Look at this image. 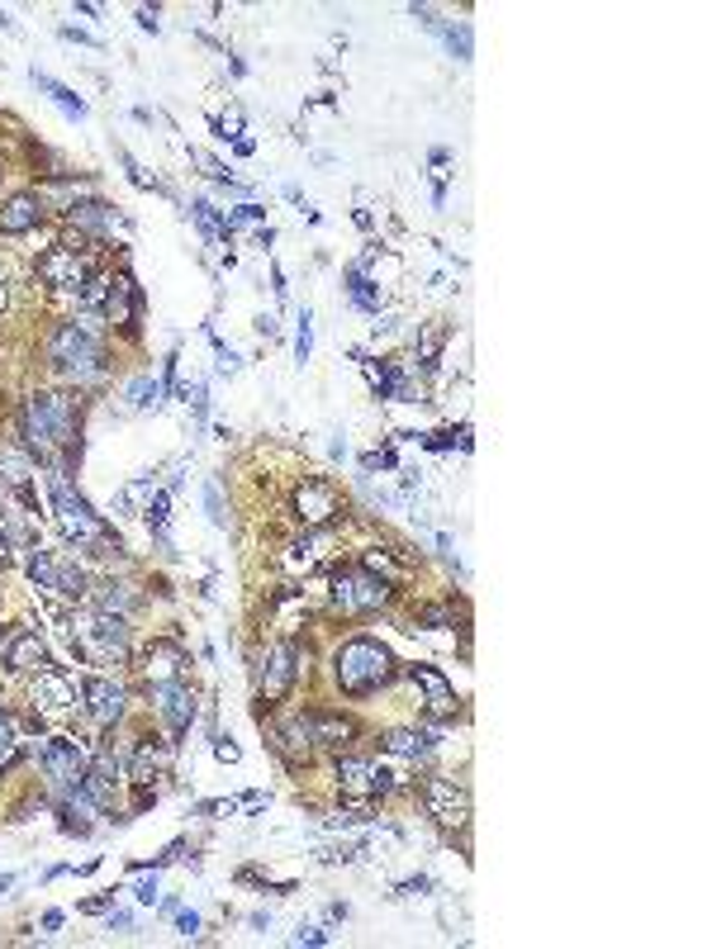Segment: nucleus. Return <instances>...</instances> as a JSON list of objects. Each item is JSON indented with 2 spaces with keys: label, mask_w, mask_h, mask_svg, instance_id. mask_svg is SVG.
Masks as SVG:
<instances>
[{
  "label": "nucleus",
  "mask_w": 712,
  "mask_h": 949,
  "mask_svg": "<svg viewBox=\"0 0 712 949\" xmlns=\"http://www.w3.org/2000/svg\"><path fill=\"white\" fill-rule=\"evenodd\" d=\"M48 361H53V371L72 375V380L104 375V342H100V319H95V313H76V319L53 328Z\"/></svg>",
  "instance_id": "nucleus-1"
},
{
  "label": "nucleus",
  "mask_w": 712,
  "mask_h": 949,
  "mask_svg": "<svg viewBox=\"0 0 712 949\" xmlns=\"http://www.w3.org/2000/svg\"><path fill=\"white\" fill-rule=\"evenodd\" d=\"M332 674H338V688L347 698H366V693L385 688L394 679V656L385 641H371V637H351L338 646L332 656Z\"/></svg>",
  "instance_id": "nucleus-2"
},
{
  "label": "nucleus",
  "mask_w": 712,
  "mask_h": 949,
  "mask_svg": "<svg viewBox=\"0 0 712 949\" xmlns=\"http://www.w3.org/2000/svg\"><path fill=\"white\" fill-rule=\"evenodd\" d=\"M76 399L67 394H29L25 413H19V432H25L34 456H53L57 447H67L76 432Z\"/></svg>",
  "instance_id": "nucleus-3"
},
{
  "label": "nucleus",
  "mask_w": 712,
  "mask_h": 949,
  "mask_svg": "<svg viewBox=\"0 0 712 949\" xmlns=\"http://www.w3.org/2000/svg\"><path fill=\"white\" fill-rule=\"evenodd\" d=\"M48 499H53V513H57V527H62V537L67 541H76V546H91L95 556H104L114 546L119 551V541H114V532L104 527V518L91 509L86 499H81L72 484H67V475L62 470H53L48 475Z\"/></svg>",
  "instance_id": "nucleus-4"
},
{
  "label": "nucleus",
  "mask_w": 712,
  "mask_h": 949,
  "mask_svg": "<svg viewBox=\"0 0 712 949\" xmlns=\"http://www.w3.org/2000/svg\"><path fill=\"white\" fill-rule=\"evenodd\" d=\"M332 603L342 608V613H375V608L390 603V579L371 575V569H338L332 575Z\"/></svg>",
  "instance_id": "nucleus-5"
},
{
  "label": "nucleus",
  "mask_w": 712,
  "mask_h": 949,
  "mask_svg": "<svg viewBox=\"0 0 712 949\" xmlns=\"http://www.w3.org/2000/svg\"><path fill=\"white\" fill-rule=\"evenodd\" d=\"M29 579L44 588V594H57V598H81V594H86V575H81V565L67 560V556H53V551H34L29 556Z\"/></svg>",
  "instance_id": "nucleus-6"
},
{
  "label": "nucleus",
  "mask_w": 712,
  "mask_h": 949,
  "mask_svg": "<svg viewBox=\"0 0 712 949\" xmlns=\"http://www.w3.org/2000/svg\"><path fill=\"white\" fill-rule=\"evenodd\" d=\"M342 513H347V503L328 479H304L295 489V518L304 522V532H319V527L338 522Z\"/></svg>",
  "instance_id": "nucleus-7"
},
{
  "label": "nucleus",
  "mask_w": 712,
  "mask_h": 949,
  "mask_svg": "<svg viewBox=\"0 0 712 949\" xmlns=\"http://www.w3.org/2000/svg\"><path fill=\"white\" fill-rule=\"evenodd\" d=\"M76 650H86L91 660H124V656H129V627H124V618L100 613V608H95L91 627L76 637Z\"/></svg>",
  "instance_id": "nucleus-8"
},
{
  "label": "nucleus",
  "mask_w": 712,
  "mask_h": 949,
  "mask_svg": "<svg viewBox=\"0 0 712 949\" xmlns=\"http://www.w3.org/2000/svg\"><path fill=\"white\" fill-rule=\"evenodd\" d=\"M153 707H157V717H162V722L172 727V736L191 731L195 712H200V703H195V688L185 684V679H166V684H153Z\"/></svg>",
  "instance_id": "nucleus-9"
},
{
  "label": "nucleus",
  "mask_w": 712,
  "mask_h": 949,
  "mask_svg": "<svg viewBox=\"0 0 712 949\" xmlns=\"http://www.w3.org/2000/svg\"><path fill=\"white\" fill-rule=\"evenodd\" d=\"M423 807H428L432 821H442V826H466L470 797H466V788H460L456 778H428V784H423Z\"/></svg>",
  "instance_id": "nucleus-10"
},
{
  "label": "nucleus",
  "mask_w": 712,
  "mask_h": 949,
  "mask_svg": "<svg viewBox=\"0 0 712 949\" xmlns=\"http://www.w3.org/2000/svg\"><path fill=\"white\" fill-rule=\"evenodd\" d=\"M38 276H44L53 290H86L91 285V262L86 257H76L72 247H53L44 262H38Z\"/></svg>",
  "instance_id": "nucleus-11"
},
{
  "label": "nucleus",
  "mask_w": 712,
  "mask_h": 949,
  "mask_svg": "<svg viewBox=\"0 0 712 949\" xmlns=\"http://www.w3.org/2000/svg\"><path fill=\"white\" fill-rule=\"evenodd\" d=\"M295 660H300L295 641H281V646L266 650V669H262V698L266 703H281L290 693V684H295V674H300Z\"/></svg>",
  "instance_id": "nucleus-12"
},
{
  "label": "nucleus",
  "mask_w": 712,
  "mask_h": 949,
  "mask_svg": "<svg viewBox=\"0 0 712 949\" xmlns=\"http://www.w3.org/2000/svg\"><path fill=\"white\" fill-rule=\"evenodd\" d=\"M110 290H104V319H110L114 328H138V313H143V290L134 285V276H110L104 281Z\"/></svg>",
  "instance_id": "nucleus-13"
},
{
  "label": "nucleus",
  "mask_w": 712,
  "mask_h": 949,
  "mask_svg": "<svg viewBox=\"0 0 712 949\" xmlns=\"http://www.w3.org/2000/svg\"><path fill=\"white\" fill-rule=\"evenodd\" d=\"M38 755H44V769L53 778V788H67V784H76V778L86 774V755H81V746L67 741V736H53Z\"/></svg>",
  "instance_id": "nucleus-14"
},
{
  "label": "nucleus",
  "mask_w": 712,
  "mask_h": 949,
  "mask_svg": "<svg viewBox=\"0 0 712 949\" xmlns=\"http://www.w3.org/2000/svg\"><path fill=\"white\" fill-rule=\"evenodd\" d=\"M409 679L428 693V712L437 717V722L456 717V688L447 684V674H442V669H432V665H413V669H409Z\"/></svg>",
  "instance_id": "nucleus-15"
},
{
  "label": "nucleus",
  "mask_w": 712,
  "mask_h": 949,
  "mask_svg": "<svg viewBox=\"0 0 712 949\" xmlns=\"http://www.w3.org/2000/svg\"><path fill=\"white\" fill-rule=\"evenodd\" d=\"M295 722H300L309 746H342V741H351V722L338 717V712H300Z\"/></svg>",
  "instance_id": "nucleus-16"
},
{
  "label": "nucleus",
  "mask_w": 712,
  "mask_h": 949,
  "mask_svg": "<svg viewBox=\"0 0 712 949\" xmlns=\"http://www.w3.org/2000/svg\"><path fill=\"white\" fill-rule=\"evenodd\" d=\"M86 712L95 727H114L124 717V688L110 684V679H91L86 684Z\"/></svg>",
  "instance_id": "nucleus-17"
},
{
  "label": "nucleus",
  "mask_w": 712,
  "mask_h": 949,
  "mask_svg": "<svg viewBox=\"0 0 712 949\" xmlns=\"http://www.w3.org/2000/svg\"><path fill=\"white\" fill-rule=\"evenodd\" d=\"M44 223V195H15L0 204V233H29V228Z\"/></svg>",
  "instance_id": "nucleus-18"
},
{
  "label": "nucleus",
  "mask_w": 712,
  "mask_h": 949,
  "mask_svg": "<svg viewBox=\"0 0 712 949\" xmlns=\"http://www.w3.org/2000/svg\"><path fill=\"white\" fill-rule=\"evenodd\" d=\"M34 703L44 707H76V679L62 669H38V684H34Z\"/></svg>",
  "instance_id": "nucleus-19"
},
{
  "label": "nucleus",
  "mask_w": 712,
  "mask_h": 949,
  "mask_svg": "<svg viewBox=\"0 0 712 949\" xmlns=\"http://www.w3.org/2000/svg\"><path fill=\"white\" fill-rule=\"evenodd\" d=\"M81 778H86V793L95 797L100 807H110V803H114V788H119V765H114L110 755H95Z\"/></svg>",
  "instance_id": "nucleus-20"
},
{
  "label": "nucleus",
  "mask_w": 712,
  "mask_h": 949,
  "mask_svg": "<svg viewBox=\"0 0 712 949\" xmlns=\"http://www.w3.org/2000/svg\"><path fill=\"white\" fill-rule=\"evenodd\" d=\"M67 219H72L76 228H86V233H114V228H124V219L114 214L110 204H100V200L72 204V209H67Z\"/></svg>",
  "instance_id": "nucleus-21"
},
{
  "label": "nucleus",
  "mask_w": 712,
  "mask_h": 949,
  "mask_svg": "<svg viewBox=\"0 0 712 949\" xmlns=\"http://www.w3.org/2000/svg\"><path fill=\"white\" fill-rule=\"evenodd\" d=\"M5 665L10 669H48V646L34 637V631H19L5 650Z\"/></svg>",
  "instance_id": "nucleus-22"
},
{
  "label": "nucleus",
  "mask_w": 712,
  "mask_h": 949,
  "mask_svg": "<svg viewBox=\"0 0 712 949\" xmlns=\"http://www.w3.org/2000/svg\"><path fill=\"white\" fill-rule=\"evenodd\" d=\"M181 665H185V650L172 646V641H157V646L148 650V679H153V684L181 679Z\"/></svg>",
  "instance_id": "nucleus-23"
},
{
  "label": "nucleus",
  "mask_w": 712,
  "mask_h": 949,
  "mask_svg": "<svg viewBox=\"0 0 712 949\" xmlns=\"http://www.w3.org/2000/svg\"><path fill=\"white\" fill-rule=\"evenodd\" d=\"M34 86L44 91V95H53V104H57V110L67 114V119H86V114H91V110H86V100H81L72 86H62V81H53L48 72H34Z\"/></svg>",
  "instance_id": "nucleus-24"
},
{
  "label": "nucleus",
  "mask_w": 712,
  "mask_h": 949,
  "mask_svg": "<svg viewBox=\"0 0 712 949\" xmlns=\"http://www.w3.org/2000/svg\"><path fill=\"white\" fill-rule=\"evenodd\" d=\"M338 784L342 793H356V797H366L375 793V765H366V759H338Z\"/></svg>",
  "instance_id": "nucleus-25"
},
{
  "label": "nucleus",
  "mask_w": 712,
  "mask_h": 949,
  "mask_svg": "<svg viewBox=\"0 0 712 949\" xmlns=\"http://www.w3.org/2000/svg\"><path fill=\"white\" fill-rule=\"evenodd\" d=\"M347 300L361 313H381V285H375L361 266H347Z\"/></svg>",
  "instance_id": "nucleus-26"
},
{
  "label": "nucleus",
  "mask_w": 712,
  "mask_h": 949,
  "mask_svg": "<svg viewBox=\"0 0 712 949\" xmlns=\"http://www.w3.org/2000/svg\"><path fill=\"white\" fill-rule=\"evenodd\" d=\"M385 750L400 759H428L432 755V731H390Z\"/></svg>",
  "instance_id": "nucleus-27"
},
{
  "label": "nucleus",
  "mask_w": 712,
  "mask_h": 949,
  "mask_svg": "<svg viewBox=\"0 0 712 949\" xmlns=\"http://www.w3.org/2000/svg\"><path fill=\"white\" fill-rule=\"evenodd\" d=\"M319 556H323V551H319V537H309V532H304L300 541H290V546H285V565H290V575H300V569L309 575V569L319 565Z\"/></svg>",
  "instance_id": "nucleus-28"
},
{
  "label": "nucleus",
  "mask_w": 712,
  "mask_h": 949,
  "mask_svg": "<svg viewBox=\"0 0 712 949\" xmlns=\"http://www.w3.org/2000/svg\"><path fill=\"white\" fill-rule=\"evenodd\" d=\"M162 394H166V385L153 375H138V380H129V390H124V399H129L134 409H157Z\"/></svg>",
  "instance_id": "nucleus-29"
},
{
  "label": "nucleus",
  "mask_w": 712,
  "mask_h": 949,
  "mask_svg": "<svg viewBox=\"0 0 712 949\" xmlns=\"http://www.w3.org/2000/svg\"><path fill=\"white\" fill-rule=\"evenodd\" d=\"M191 214H195V223L204 228V238H209V242H223V238H228V223H223V214H219V209L209 204V200H195V204H191Z\"/></svg>",
  "instance_id": "nucleus-30"
},
{
  "label": "nucleus",
  "mask_w": 712,
  "mask_h": 949,
  "mask_svg": "<svg viewBox=\"0 0 712 949\" xmlns=\"http://www.w3.org/2000/svg\"><path fill=\"white\" fill-rule=\"evenodd\" d=\"M95 603H100V613H114L119 618V613H129V608H134V594L124 584H100L95 588Z\"/></svg>",
  "instance_id": "nucleus-31"
},
{
  "label": "nucleus",
  "mask_w": 712,
  "mask_h": 949,
  "mask_svg": "<svg viewBox=\"0 0 712 949\" xmlns=\"http://www.w3.org/2000/svg\"><path fill=\"white\" fill-rule=\"evenodd\" d=\"M418 437V432H413ZM423 447H432V451H451V447H460V451H470V428H447V432H432V437H418Z\"/></svg>",
  "instance_id": "nucleus-32"
},
{
  "label": "nucleus",
  "mask_w": 712,
  "mask_h": 949,
  "mask_svg": "<svg viewBox=\"0 0 712 949\" xmlns=\"http://www.w3.org/2000/svg\"><path fill=\"white\" fill-rule=\"evenodd\" d=\"M309 351H313V313L300 309V328H295V361L300 366L309 361Z\"/></svg>",
  "instance_id": "nucleus-33"
},
{
  "label": "nucleus",
  "mask_w": 712,
  "mask_h": 949,
  "mask_svg": "<svg viewBox=\"0 0 712 949\" xmlns=\"http://www.w3.org/2000/svg\"><path fill=\"white\" fill-rule=\"evenodd\" d=\"M166 509H172V499H166V494H153V499H148V509H143V513H148V527H153V532H157L162 541H166V518H172Z\"/></svg>",
  "instance_id": "nucleus-34"
},
{
  "label": "nucleus",
  "mask_w": 712,
  "mask_h": 949,
  "mask_svg": "<svg viewBox=\"0 0 712 949\" xmlns=\"http://www.w3.org/2000/svg\"><path fill=\"white\" fill-rule=\"evenodd\" d=\"M204 513H209V522H214V527H228V513H223V494H219V484H214V479L204 484Z\"/></svg>",
  "instance_id": "nucleus-35"
},
{
  "label": "nucleus",
  "mask_w": 712,
  "mask_h": 949,
  "mask_svg": "<svg viewBox=\"0 0 712 949\" xmlns=\"http://www.w3.org/2000/svg\"><path fill=\"white\" fill-rule=\"evenodd\" d=\"M15 759V727H10V712L0 707V769H10Z\"/></svg>",
  "instance_id": "nucleus-36"
},
{
  "label": "nucleus",
  "mask_w": 712,
  "mask_h": 949,
  "mask_svg": "<svg viewBox=\"0 0 712 949\" xmlns=\"http://www.w3.org/2000/svg\"><path fill=\"white\" fill-rule=\"evenodd\" d=\"M223 223H228V233H233V228H252V223H262V209L242 204V209H233V214H223Z\"/></svg>",
  "instance_id": "nucleus-37"
},
{
  "label": "nucleus",
  "mask_w": 712,
  "mask_h": 949,
  "mask_svg": "<svg viewBox=\"0 0 712 949\" xmlns=\"http://www.w3.org/2000/svg\"><path fill=\"white\" fill-rule=\"evenodd\" d=\"M191 162H195V166H204V176H209V181H219V185H228V181H233V176L223 172V162H214L209 153H191Z\"/></svg>",
  "instance_id": "nucleus-38"
},
{
  "label": "nucleus",
  "mask_w": 712,
  "mask_h": 949,
  "mask_svg": "<svg viewBox=\"0 0 712 949\" xmlns=\"http://www.w3.org/2000/svg\"><path fill=\"white\" fill-rule=\"evenodd\" d=\"M214 351H219V371H223V375H238V371H242V356H238L233 347L214 342Z\"/></svg>",
  "instance_id": "nucleus-39"
},
{
  "label": "nucleus",
  "mask_w": 712,
  "mask_h": 949,
  "mask_svg": "<svg viewBox=\"0 0 712 949\" xmlns=\"http://www.w3.org/2000/svg\"><path fill=\"white\" fill-rule=\"evenodd\" d=\"M214 129H219V138H233V143H238V138H242V114H238V110H233V114H223V119L214 124Z\"/></svg>",
  "instance_id": "nucleus-40"
},
{
  "label": "nucleus",
  "mask_w": 712,
  "mask_h": 949,
  "mask_svg": "<svg viewBox=\"0 0 712 949\" xmlns=\"http://www.w3.org/2000/svg\"><path fill=\"white\" fill-rule=\"evenodd\" d=\"M134 897H138L143 906H153V902H157V874H148V878H138V883H134Z\"/></svg>",
  "instance_id": "nucleus-41"
},
{
  "label": "nucleus",
  "mask_w": 712,
  "mask_h": 949,
  "mask_svg": "<svg viewBox=\"0 0 712 949\" xmlns=\"http://www.w3.org/2000/svg\"><path fill=\"white\" fill-rule=\"evenodd\" d=\"M295 944H328V931H319V925H300Z\"/></svg>",
  "instance_id": "nucleus-42"
},
{
  "label": "nucleus",
  "mask_w": 712,
  "mask_h": 949,
  "mask_svg": "<svg viewBox=\"0 0 712 949\" xmlns=\"http://www.w3.org/2000/svg\"><path fill=\"white\" fill-rule=\"evenodd\" d=\"M176 931H181L185 940L200 935V916H195V912H181V916H176Z\"/></svg>",
  "instance_id": "nucleus-43"
},
{
  "label": "nucleus",
  "mask_w": 712,
  "mask_h": 949,
  "mask_svg": "<svg viewBox=\"0 0 712 949\" xmlns=\"http://www.w3.org/2000/svg\"><path fill=\"white\" fill-rule=\"evenodd\" d=\"M214 755L223 759V765H238V746L228 741V736H219V741H214Z\"/></svg>",
  "instance_id": "nucleus-44"
},
{
  "label": "nucleus",
  "mask_w": 712,
  "mask_h": 949,
  "mask_svg": "<svg viewBox=\"0 0 712 949\" xmlns=\"http://www.w3.org/2000/svg\"><path fill=\"white\" fill-rule=\"evenodd\" d=\"M138 25L148 29V34H157L162 25H157V10H148V5H138Z\"/></svg>",
  "instance_id": "nucleus-45"
},
{
  "label": "nucleus",
  "mask_w": 712,
  "mask_h": 949,
  "mask_svg": "<svg viewBox=\"0 0 712 949\" xmlns=\"http://www.w3.org/2000/svg\"><path fill=\"white\" fill-rule=\"evenodd\" d=\"M428 888H432V883H428V878H409V883H404V888H400V893H409V897H423Z\"/></svg>",
  "instance_id": "nucleus-46"
},
{
  "label": "nucleus",
  "mask_w": 712,
  "mask_h": 949,
  "mask_svg": "<svg viewBox=\"0 0 712 949\" xmlns=\"http://www.w3.org/2000/svg\"><path fill=\"white\" fill-rule=\"evenodd\" d=\"M62 38H72V44H86V48H95V38H91L86 29H62Z\"/></svg>",
  "instance_id": "nucleus-47"
},
{
  "label": "nucleus",
  "mask_w": 712,
  "mask_h": 949,
  "mask_svg": "<svg viewBox=\"0 0 712 949\" xmlns=\"http://www.w3.org/2000/svg\"><path fill=\"white\" fill-rule=\"evenodd\" d=\"M129 925H134L129 912H110V931H129Z\"/></svg>",
  "instance_id": "nucleus-48"
},
{
  "label": "nucleus",
  "mask_w": 712,
  "mask_h": 949,
  "mask_svg": "<svg viewBox=\"0 0 712 949\" xmlns=\"http://www.w3.org/2000/svg\"><path fill=\"white\" fill-rule=\"evenodd\" d=\"M276 242V228H257V247H271Z\"/></svg>",
  "instance_id": "nucleus-49"
},
{
  "label": "nucleus",
  "mask_w": 712,
  "mask_h": 949,
  "mask_svg": "<svg viewBox=\"0 0 712 949\" xmlns=\"http://www.w3.org/2000/svg\"><path fill=\"white\" fill-rule=\"evenodd\" d=\"M5 565H10V537L0 532V569H5Z\"/></svg>",
  "instance_id": "nucleus-50"
},
{
  "label": "nucleus",
  "mask_w": 712,
  "mask_h": 949,
  "mask_svg": "<svg viewBox=\"0 0 712 949\" xmlns=\"http://www.w3.org/2000/svg\"><path fill=\"white\" fill-rule=\"evenodd\" d=\"M62 925V912H44V931H57Z\"/></svg>",
  "instance_id": "nucleus-51"
}]
</instances>
